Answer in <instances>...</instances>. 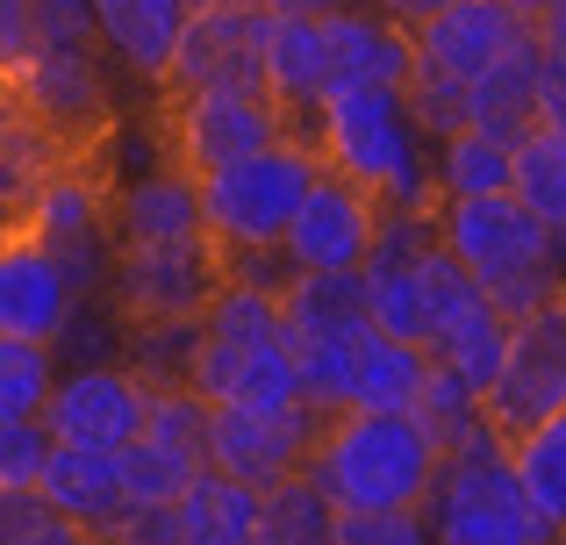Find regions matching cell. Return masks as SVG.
<instances>
[{"label": "cell", "mask_w": 566, "mask_h": 545, "mask_svg": "<svg viewBox=\"0 0 566 545\" xmlns=\"http://www.w3.org/2000/svg\"><path fill=\"white\" fill-rule=\"evenodd\" d=\"M302 129L316 137L323 166L359 180L380 209H438V137L423 129L409 86H337Z\"/></svg>", "instance_id": "cell-1"}, {"label": "cell", "mask_w": 566, "mask_h": 545, "mask_svg": "<svg viewBox=\"0 0 566 545\" xmlns=\"http://www.w3.org/2000/svg\"><path fill=\"white\" fill-rule=\"evenodd\" d=\"M444 446L409 409H337L308 446V481L337 510H423Z\"/></svg>", "instance_id": "cell-2"}, {"label": "cell", "mask_w": 566, "mask_h": 545, "mask_svg": "<svg viewBox=\"0 0 566 545\" xmlns=\"http://www.w3.org/2000/svg\"><path fill=\"white\" fill-rule=\"evenodd\" d=\"M323 180V151L308 129L265 144V151L237 158V166L208 172L201 180V209H208V238L216 252L230 259V273H265V280H287L280 266V244H287L294 216H302L308 187Z\"/></svg>", "instance_id": "cell-3"}, {"label": "cell", "mask_w": 566, "mask_h": 545, "mask_svg": "<svg viewBox=\"0 0 566 545\" xmlns=\"http://www.w3.org/2000/svg\"><path fill=\"white\" fill-rule=\"evenodd\" d=\"M438 244L459 259L510 316L545 308L559 287V230L531 209L524 195H473L438 201Z\"/></svg>", "instance_id": "cell-4"}, {"label": "cell", "mask_w": 566, "mask_h": 545, "mask_svg": "<svg viewBox=\"0 0 566 545\" xmlns=\"http://www.w3.org/2000/svg\"><path fill=\"white\" fill-rule=\"evenodd\" d=\"M423 517H430V532H438V545H559L553 524H545L538 503H531V489H524V474H516L502 431L444 452Z\"/></svg>", "instance_id": "cell-5"}, {"label": "cell", "mask_w": 566, "mask_h": 545, "mask_svg": "<svg viewBox=\"0 0 566 545\" xmlns=\"http://www.w3.org/2000/svg\"><path fill=\"white\" fill-rule=\"evenodd\" d=\"M302 115L273 101L265 86H201V94H158V158L180 172L208 180V172L237 166V158L265 151V144L294 137Z\"/></svg>", "instance_id": "cell-6"}, {"label": "cell", "mask_w": 566, "mask_h": 545, "mask_svg": "<svg viewBox=\"0 0 566 545\" xmlns=\"http://www.w3.org/2000/svg\"><path fill=\"white\" fill-rule=\"evenodd\" d=\"M101 57L108 51L94 36H43V51L8 72V101L29 108L36 123H51L72 151H101L115 137V101Z\"/></svg>", "instance_id": "cell-7"}, {"label": "cell", "mask_w": 566, "mask_h": 545, "mask_svg": "<svg viewBox=\"0 0 566 545\" xmlns=\"http://www.w3.org/2000/svg\"><path fill=\"white\" fill-rule=\"evenodd\" d=\"M230 280V259L216 252V238L193 244H144V252H115L108 302L129 323H201L208 302Z\"/></svg>", "instance_id": "cell-8"}, {"label": "cell", "mask_w": 566, "mask_h": 545, "mask_svg": "<svg viewBox=\"0 0 566 545\" xmlns=\"http://www.w3.org/2000/svg\"><path fill=\"white\" fill-rule=\"evenodd\" d=\"M488 417H495L502 438H524L538 423L566 417V294H553L531 316H516L502 380L488 388Z\"/></svg>", "instance_id": "cell-9"}, {"label": "cell", "mask_w": 566, "mask_h": 545, "mask_svg": "<svg viewBox=\"0 0 566 545\" xmlns=\"http://www.w3.org/2000/svg\"><path fill=\"white\" fill-rule=\"evenodd\" d=\"M380 201L366 195L359 180L323 166V180L308 187L302 216H294L287 244H280V266L287 273H366L374 259V238H380Z\"/></svg>", "instance_id": "cell-10"}, {"label": "cell", "mask_w": 566, "mask_h": 545, "mask_svg": "<svg viewBox=\"0 0 566 545\" xmlns=\"http://www.w3.org/2000/svg\"><path fill=\"white\" fill-rule=\"evenodd\" d=\"M151 395L158 388L129 359L65 366V380H57L43 423H51L57 446H108V452H123L129 438H144V423H151Z\"/></svg>", "instance_id": "cell-11"}, {"label": "cell", "mask_w": 566, "mask_h": 545, "mask_svg": "<svg viewBox=\"0 0 566 545\" xmlns=\"http://www.w3.org/2000/svg\"><path fill=\"white\" fill-rule=\"evenodd\" d=\"M538 36L516 0H452L438 8L430 22H416V65L438 72V80H459V86H481L502 57H516L524 43Z\"/></svg>", "instance_id": "cell-12"}, {"label": "cell", "mask_w": 566, "mask_h": 545, "mask_svg": "<svg viewBox=\"0 0 566 545\" xmlns=\"http://www.w3.org/2000/svg\"><path fill=\"white\" fill-rule=\"evenodd\" d=\"M265 29L273 14L259 0H230V8H193L172 72L158 94H201V86H265Z\"/></svg>", "instance_id": "cell-13"}, {"label": "cell", "mask_w": 566, "mask_h": 545, "mask_svg": "<svg viewBox=\"0 0 566 545\" xmlns=\"http://www.w3.org/2000/svg\"><path fill=\"white\" fill-rule=\"evenodd\" d=\"M323 431V409H294V417H259V409H216L208 417V467L244 489H280L308 467V446Z\"/></svg>", "instance_id": "cell-14"}, {"label": "cell", "mask_w": 566, "mask_h": 545, "mask_svg": "<svg viewBox=\"0 0 566 545\" xmlns=\"http://www.w3.org/2000/svg\"><path fill=\"white\" fill-rule=\"evenodd\" d=\"M193 388L208 395V409H259V417H294L308 409L302 366L294 345H237V337H208L201 331V359H193Z\"/></svg>", "instance_id": "cell-15"}, {"label": "cell", "mask_w": 566, "mask_h": 545, "mask_svg": "<svg viewBox=\"0 0 566 545\" xmlns=\"http://www.w3.org/2000/svg\"><path fill=\"white\" fill-rule=\"evenodd\" d=\"M80 280L72 266L51 252V244H36L29 230H8V244H0V337H43V345H57L65 337V323L80 316Z\"/></svg>", "instance_id": "cell-16"}, {"label": "cell", "mask_w": 566, "mask_h": 545, "mask_svg": "<svg viewBox=\"0 0 566 545\" xmlns=\"http://www.w3.org/2000/svg\"><path fill=\"white\" fill-rule=\"evenodd\" d=\"M208 238L201 180L158 158L137 180H115V252H144V244H193Z\"/></svg>", "instance_id": "cell-17"}, {"label": "cell", "mask_w": 566, "mask_h": 545, "mask_svg": "<svg viewBox=\"0 0 566 545\" xmlns=\"http://www.w3.org/2000/svg\"><path fill=\"white\" fill-rule=\"evenodd\" d=\"M193 22V0H94V36L129 80L166 86L172 51Z\"/></svg>", "instance_id": "cell-18"}, {"label": "cell", "mask_w": 566, "mask_h": 545, "mask_svg": "<svg viewBox=\"0 0 566 545\" xmlns=\"http://www.w3.org/2000/svg\"><path fill=\"white\" fill-rule=\"evenodd\" d=\"M265 94L287 101L302 123L337 94L331 14H273V29H265Z\"/></svg>", "instance_id": "cell-19"}, {"label": "cell", "mask_w": 566, "mask_h": 545, "mask_svg": "<svg viewBox=\"0 0 566 545\" xmlns=\"http://www.w3.org/2000/svg\"><path fill=\"white\" fill-rule=\"evenodd\" d=\"M43 495L86 532H115L129 517V503H137L123 474V452H108V446H57L51 467H43Z\"/></svg>", "instance_id": "cell-20"}, {"label": "cell", "mask_w": 566, "mask_h": 545, "mask_svg": "<svg viewBox=\"0 0 566 545\" xmlns=\"http://www.w3.org/2000/svg\"><path fill=\"white\" fill-rule=\"evenodd\" d=\"M331 51H337V86H409L416 29L352 0V8L331 14Z\"/></svg>", "instance_id": "cell-21"}, {"label": "cell", "mask_w": 566, "mask_h": 545, "mask_svg": "<svg viewBox=\"0 0 566 545\" xmlns=\"http://www.w3.org/2000/svg\"><path fill=\"white\" fill-rule=\"evenodd\" d=\"M280 302H287V345L294 352L374 323L366 273H287V280H280Z\"/></svg>", "instance_id": "cell-22"}, {"label": "cell", "mask_w": 566, "mask_h": 545, "mask_svg": "<svg viewBox=\"0 0 566 545\" xmlns=\"http://www.w3.org/2000/svg\"><path fill=\"white\" fill-rule=\"evenodd\" d=\"M72 144L57 137L51 123H36L29 108L8 101V123H0V201H8V223H22V209L72 166Z\"/></svg>", "instance_id": "cell-23"}, {"label": "cell", "mask_w": 566, "mask_h": 545, "mask_svg": "<svg viewBox=\"0 0 566 545\" xmlns=\"http://www.w3.org/2000/svg\"><path fill=\"white\" fill-rule=\"evenodd\" d=\"M430 172H438V201H473V195H516V137L502 129H452L430 151Z\"/></svg>", "instance_id": "cell-24"}, {"label": "cell", "mask_w": 566, "mask_h": 545, "mask_svg": "<svg viewBox=\"0 0 566 545\" xmlns=\"http://www.w3.org/2000/svg\"><path fill=\"white\" fill-rule=\"evenodd\" d=\"M510 337H516V316L495 302V294H481V302L467 308V316H452L438 337H430V359L452 366L459 380H473V388H495L502 380V359H510Z\"/></svg>", "instance_id": "cell-25"}, {"label": "cell", "mask_w": 566, "mask_h": 545, "mask_svg": "<svg viewBox=\"0 0 566 545\" xmlns=\"http://www.w3.org/2000/svg\"><path fill=\"white\" fill-rule=\"evenodd\" d=\"M538 94H545V43L531 36L524 51L502 57V65L467 94V123L502 129V137H524V129L538 123Z\"/></svg>", "instance_id": "cell-26"}, {"label": "cell", "mask_w": 566, "mask_h": 545, "mask_svg": "<svg viewBox=\"0 0 566 545\" xmlns=\"http://www.w3.org/2000/svg\"><path fill=\"white\" fill-rule=\"evenodd\" d=\"M259 489H244V481L216 474L208 467L201 481L180 495V545H251V532H259Z\"/></svg>", "instance_id": "cell-27"}, {"label": "cell", "mask_w": 566, "mask_h": 545, "mask_svg": "<svg viewBox=\"0 0 566 545\" xmlns=\"http://www.w3.org/2000/svg\"><path fill=\"white\" fill-rule=\"evenodd\" d=\"M337 524H345V510L331 503V495L308 481V467L294 481H280V489H265L259 503V532L251 545H337Z\"/></svg>", "instance_id": "cell-28"}, {"label": "cell", "mask_w": 566, "mask_h": 545, "mask_svg": "<svg viewBox=\"0 0 566 545\" xmlns=\"http://www.w3.org/2000/svg\"><path fill=\"white\" fill-rule=\"evenodd\" d=\"M409 417L423 423V431L438 438L444 452H459V446H473V438L495 431V417H488V395L473 388V380H459L452 366H430V380H423V395H416Z\"/></svg>", "instance_id": "cell-29"}, {"label": "cell", "mask_w": 566, "mask_h": 545, "mask_svg": "<svg viewBox=\"0 0 566 545\" xmlns=\"http://www.w3.org/2000/svg\"><path fill=\"white\" fill-rule=\"evenodd\" d=\"M123 474H129V495L137 503H180V495L193 489V481L208 474V452L201 446H180V438H129L123 446Z\"/></svg>", "instance_id": "cell-30"}, {"label": "cell", "mask_w": 566, "mask_h": 545, "mask_svg": "<svg viewBox=\"0 0 566 545\" xmlns=\"http://www.w3.org/2000/svg\"><path fill=\"white\" fill-rule=\"evenodd\" d=\"M430 345H409V337H374V352H366L359 366V388H352V409H416V395H423L430 380Z\"/></svg>", "instance_id": "cell-31"}, {"label": "cell", "mask_w": 566, "mask_h": 545, "mask_svg": "<svg viewBox=\"0 0 566 545\" xmlns=\"http://www.w3.org/2000/svg\"><path fill=\"white\" fill-rule=\"evenodd\" d=\"M65 380V359L43 337H0V423L14 417H43Z\"/></svg>", "instance_id": "cell-32"}, {"label": "cell", "mask_w": 566, "mask_h": 545, "mask_svg": "<svg viewBox=\"0 0 566 545\" xmlns=\"http://www.w3.org/2000/svg\"><path fill=\"white\" fill-rule=\"evenodd\" d=\"M510 460H516V474H524L538 517L553 524V538L566 545V417L538 423V431H524V438H510Z\"/></svg>", "instance_id": "cell-33"}, {"label": "cell", "mask_w": 566, "mask_h": 545, "mask_svg": "<svg viewBox=\"0 0 566 545\" xmlns=\"http://www.w3.org/2000/svg\"><path fill=\"white\" fill-rule=\"evenodd\" d=\"M516 195L553 230H566V123H531L516 137Z\"/></svg>", "instance_id": "cell-34"}, {"label": "cell", "mask_w": 566, "mask_h": 545, "mask_svg": "<svg viewBox=\"0 0 566 545\" xmlns=\"http://www.w3.org/2000/svg\"><path fill=\"white\" fill-rule=\"evenodd\" d=\"M129 366L151 388H193V359H201V323H129Z\"/></svg>", "instance_id": "cell-35"}, {"label": "cell", "mask_w": 566, "mask_h": 545, "mask_svg": "<svg viewBox=\"0 0 566 545\" xmlns=\"http://www.w3.org/2000/svg\"><path fill=\"white\" fill-rule=\"evenodd\" d=\"M366 294H374V323L387 337L423 345V259H409V266L374 259V266H366Z\"/></svg>", "instance_id": "cell-36"}, {"label": "cell", "mask_w": 566, "mask_h": 545, "mask_svg": "<svg viewBox=\"0 0 566 545\" xmlns=\"http://www.w3.org/2000/svg\"><path fill=\"white\" fill-rule=\"evenodd\" d=\"M94 532L72 524L43 489H0V545H86Z\"/></svg>", "instance_id": "cell-37"}, {"label": "cell", "mask_w": 566, "mask_h": 545, "mask_svg": "<svg viewBox=\"0 0 566 545\" xmlns=\"http://www.w3.org/2000/svg\"><path fill=\"white\" fill-rule=\"evenodd\" d=\"M57 438L43 417H14L0 423V489H43V467H51Z\"/></svg>", "instance_id": "cell-38"}, {"label": "cell", "mask_w": 566, "mask_h": 545, "mask_svg": "<svg viewBox=\"0 0 566 545\" xmlns=\"http://www.w3.org/2000/svg\"><path fill=\"white\" fill-rule=\"evenodd\" d=\"M337 545H438L423 510H345Z\"/></svg>", "instance_id": "cell-39"}, {"label": "cell", "mask_w": 566, "mask_h": 545, "mask_svg": "<svg viewBox=\"0 0 566 545\" xmlns=\"http://www.w3.org/2000/svg\"><path fill=\"white\" fill-rule=\"evenodd\" d=\"M43 51V8L36 0H0V72L29 65Z\"/></svg>", "instance_id": "cell-40"}, {"label": "cell", "mask_w": 566, "mask_h": 545, "mask_svg": "<svg viewBox=\"0 0 566 545\" xmlns=\"http://www.w3.org/2000/svg\"><path fill=\"white\" fill-rule=\"evenodd\" d=\"M123 545H180V510L172 503H129V517L115 524Z\"/></svg>", "instance_id": "cell-41"}, {"label": "cell", "mask_w": 566, "mask_h": 545, "mask_svg": "<svg viewBox=\"0 0 566 545\" xmlns=\"http://www.w3.org/2000/svg\"><path fill=\"white\" fill-rule=\"evenodd\" d=\"M538 43H545V57H559V65H566V0H553V8L538 14Z\"/></svg>", "instance_id": "cell-42"}, {"label": "cell", "mask_w": 566, "mask_h": 545, "mask_svg": "<svg viewBox=\"0 0 566 545\" xmlns=\"http://www.w3.org/2000/svg\"><path fill=\"white\" fill-rule=\"evenodd\" d=\"M366 8H380V14H395V22H430V14H438V8H452V0H366Z\"/></svg>", "instance_id": "cell-43"}, {"label": "cell", "mask_w": 566, "mask_h": 545, "mask_svg": "<svg viewBox=\"0 0 566 545\" xmlns=\"http://www.w3.org/2000/svg\"><path fill=\"white\" fill-rule=\"evenodd\" d=\"M265 14H337V8H352V0H259Z\"/></svg>", "instance_id": "cell-44"}, {"label": "cell", "mask_w": 566, "mask_h": 545, "mask_svg": "<svg viewBox=\"0 0 566 545\" xmlns=\"http://www.w3.org/2000/svg\"><path fill=\"white\" fill-rule=\"evenodd\" d=\"M516 8H524V14H531V22H538V14H545V8H553V0H516Z\"/></svg>", "instance_id": "cell-45"}, {"label": "cell", "mask_w": 566, "mask_h": 545, "mask_svg": "<svg viewBox=\"0 0 566 545\" xmlns=\"http://www.w3.org/2000/svg\"><path fill=\"white\" fill-rule=\"evenodd\" d=\"M86 545H123V538H115V532H94V538H86Z\"/></svg>", "instance_id": "cell-46"}, {"label": "cell", "mask_w": 566, "mask_h": 545, "mask_svg": "<svg viewBox=\"0 0 566 545\" xmlns=\"http://www.w3.org/2000/svg\"><path fill=\"white\" fill-rule=\"evenodd\" d=\"M193 8H230V0H193Z\"/></svg>", "instance_id": "cell-47"}, {"label": "cell", "mask_w": 566, "mask_h": 545, "mask_svg": "<svg viewBox=\"0 0 566 545\" xmlns=\"http://www.w3.org/2000/svg\"><path fill=\"white\" fill-rule=\"evenodd\" d=\"M559 287H566V259H559Z\"/></svg>", "instance_id": "cell-48"}]
</instances>
